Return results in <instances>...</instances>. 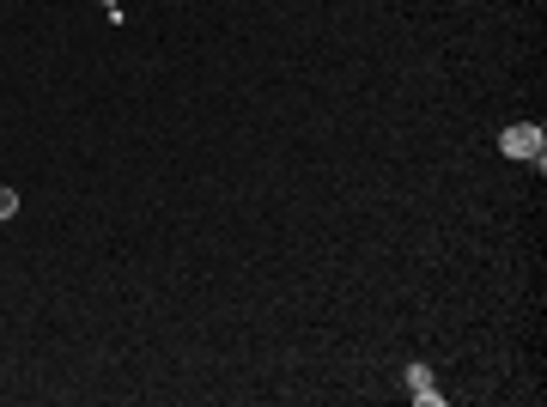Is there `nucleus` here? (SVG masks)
I'll return each mask as SVG.
<instances>
[{
  "instance_id": "obj_1",
  "label": "nucleus",
  "mask_w": 547,
  "mask_h": 407,
  "mask_svg": "<svg viewBox=\"0 0 547 407\" xmlns=\"http://www.w3.org/2000/svg\"><path fill=\"white\" fill-rule=\"evenodd\" d=\"M499 146H505L511 158H529V165H541V158H547V134H541V122H511V128L499 134Z\"/></svg>"
},
{
  "instance_id": "obj_2",
  "label": "nucleus",
  "mask_w": 547,
  "mask_h": 407,
  "mask_svg": "<svg viewBox=\"0 0 547 407\" xmlns=\"http://www.w3.org/2000/svg\"><path fill=\"white\" fill-rule=\"evenodd\" d=\"M408 389H414L420 407H438V389H432V371L426 365H408Z\"/></svg>"
},
{
  "instance_id": "obj_3",
  "label": "nucleus",
  "mask_w": 547,
  "mask_h": 407,
  "mask_svg": "<svg viewBox=\"0 0 547 407\" xmlns=\"http://www.w3.org/2000/svg\"><path fill=\"white\" fill-rule=\"evenodd\" d=\"M13 213H19V195H13V189H0V219H13Z\"/></svg>"
},
{
  "instance_id": "obj_4",
  "label": "nucleus",
  "mask_w": 547,
  "mask_h": 407,
  "mask_svg": "<svg viewBox=\"0 0 547 407\" xmlns=\"http://www.w3.org/2000/svg\"><path fill=\"white\" fill-rule=\"evenodd\" d=\"M104 7H110V19H122V7H116V0H104Z\"/></svg>"
}]
</instances>
